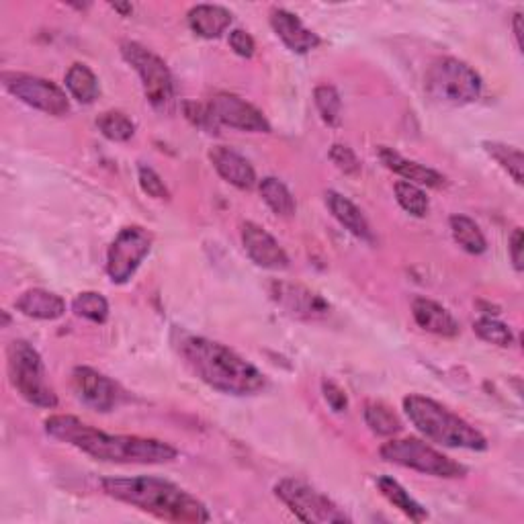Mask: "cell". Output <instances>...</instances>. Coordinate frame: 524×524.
I'll list each match as a JSON object with an SVG mask.
<instances>
[{
    "mask_svg": "<svg viewBox=\"0 0 524 524\" xmlns=\"http://www.w3.org/2000/svg\"><path fill=\"white\" fill-rule=\"evenodd\" d=\"M111 7L119 13H123V15H129L131 11H134V7H131V5H111Z\"/></svg>",
    "mask_w": 524,
    "mask_h": 524,
    "instance_id": "60d3db41",
    "label": "cell"
},
{
    "mask_svg": "<svg viewBox=\"0 0 524 524\" xmlns=\"http://www.w3.org/2000/svg\"><path fill=\"white\" fill-rule=\"evenodd\" d=\"M72 389L84 406L103 414L113 412L123 400L121 387L91 367H76L72 371Z\"/></svg>",
    "mask_w": 524,
    "mask_h": 524,
    "instance_id": "7c38bea8",
    "label": "cell"
},
{
    "mask_svg": "<svg viewBox=\"0 0 524 524\" xmlns=\"http://www.w3.org/2000/svg\"><path fill=\"white\" fill-rule=\"evenodd\" d=\"M242 244L256 267L267 271H285L289 267V256L265 228L246 222L242 224Z\"/></svg>",
    "mask_w": 524,
    "mask_h": 524,
    "instance_id": "5bb4252c",
    "label": "cell"
},
{
    "mask_svg": "<svg viewBox=\"0 0 524 524\" xmlns=\"http://www.w3.org/2000/svg\"><path fill=\"white\" fill-rule=\"evenodd\" d=\"M377 154L389 170L400 174L404 181H408L412 185H422V187H430V189H443L447 185V179L443 177L441 172H436L428 166H422L418 162H412V160L404 158L402 154H398L396 150L381 146Z\"/></svg>",
    "mask_w": 524,
    "mask_h": 524,
    "instance_id": "ac0fdd59",
    "label": "cell"
},
{
    "mask_svg": "<svg viewBox=\"0 0 524 524\" xmlns=\"http://www.w3.org/2000/svg\"><path fill=\"white\" fill-rule=\"evenodd\" d=\"M209 162L217 170L220 177L234 185L236 189L250 191L256 185V170L254 166L238 152L226 146H213L209 150Z\"/></svg>",
    "mask_w": 524,
    "mask_h": 524,
    "instance_id": "e0dca14e",
    "label": "cell"
},
{
    "mask_svg": "<svg viewBox=\"0 0 524 524\" xmlns=\"http://www.w3.org/2000/svg\"><path fill=\"white\" fill-rule=\"evenodd\" d=\"M484 150L508 174V177H512V181L516 185H522L524 158H522V152L518 148L506 146V144H500V142H484Z\"/></svg>",
    "mask_w": 524,
    "mask_h": 524,
    "instance_id": "4316f807",
    "label": "cell"
},
{
    "mask_svg": "<svg viewBox=\"0 0 524 524\" xmlns=\"http://www.w3.org/2000/svg\"><path fill=\"white\" fill-rule=\"evenodd\" d=\"M396 199H398L400 207L414 217H424L430 209L426 193L418 185H412L408 181L396 183Z\"/></svg>",
    "mask_w": 524,
    "mask_h": 524,
    "instance_id": "d6a6232c",
    "label": "cell"
},
{
    "mask_svg": "<svg viewBox=\"0 0 524 524\" xmlns=\"http://www.w3.org/2000/svg\"><path fill=\"white\" fill-rule=\"evenodd\" d=\"M46 432L52 439L68 443L74 449L105 463L162 465L174 461L179 455L177 449L164 441L144 439V436L109 434L84 424L76 416L66 414L50 416L46 420Z\"/></svg>",
    "mask_w": 524,
    "mask_h": 524,
    "instance_id": "6da1fadb",
    "label": "cell"
},
{
    "mask_svg": "<svg viewBox=\"0 0 524 524\" xmlns=\"http://www.w3.org/2000/svg\"><path fill=\"white\" fill-rule=\"evenodd\" d=\"M209 111L217 125H228L248 134H269L271 123L254 105L240 99L238 95L220 93L209 101Z\"/></svg>",
    "mask_w": 524,
    "mask_h": 524,
    "instance_id": "4fadbf2b",
    "label": "cell"
},
{
    "mask_svg": "<svg viewBox=\"0 0 524 524\" xmlns=\"http://www.w3.org/2000/svg\"><path fill=\"white\" fill-rule=\"evenodd\" d=\"M449 228L453 240L469 254H484L488 250V242L484 232L467 215H451Z\"/></svg>",
    "mask_w": 524,
    "mask_h": 524,
    "instance_id": "d4e9b609",
    "label": "cell"
},
{
    "mask_svg": "<svg viewBox=\"0 0 524 524\" xmlns=\"http://www.w3.org/2000/svg\"><path fill=\"white\" fill-rule=\"evenodd\" d=\"M412 316L424 332L443 338H455L459 334V322L455 320V316L432 299L416 297L412 303Z\"/></svg>",
    "mask_w": 524,
    "mask_h": 524,
    "instance_id": "d6986e66",
    "label": "cell"
},
{
    "mask_svg": "<svg viewBox=\"0 0 524 524\" xmlns=\"http://www.w3.org/2000/svg\"><path fill=\"white\" fill-rule=\"evenodd\" d=\"M404 412L408 420L432 443L465 451L488 449V441L482 432L430 398L410 393V396L404 398Z\"/></svg>",
    "mask_w": 524,
    "mask_h": 524,
    "instance_id": "277c9868",
    "label": "cell"
},
{
    "mask_svg": "<svg viewBox=\"0 0 524 524\" xmlns=\"http://www.w3.org/2000/svg\"><path fill=\"white\" fill-rule=\"evenodd\" d=\"M9 379L19 396L31 406L54 410L58 406L56 391L46 379L41 355L27 340H13L7 348Z\"/></svg>",
    "mask_w": 524,
    "mask_h": 524,
    "instance_id": "8992f818",
    "label": "cell"
},
{
    "mask_svg": "<svg viewBox=\"0 0 524 524\" xmlns=\"http://www.w3.org/2000/svg\"><path fill=\"white\" fill-rule=\"evenodd\" d=\"M138 181H140L142 191H144L148 197L160 199V201L170 197V193H168V189H166V185H164L160 174H158L154 168L146 166V164H140V168H138Z\"/></svg>",
    "mask_w": 524,
    "mask_h": 524,
    "instance_id": "836d02e7",
    "label": "cell"
},
{
    "mask_svg": "<svg viewBox=\"0 0 524 524\" xmlns=\"http://www.w3.org/2000/svg\"><path fill=\"white\" fill-rule=\"evenodd\" d=\"M326 205H328L330 213L334 215V220L348 234H353L355 238H359L363 242H369V244L375 242V236H373V230H371V226L367 222V217L363 215V211L351 199H346L344 195H340L336 191H328L326 193Z\"/></svg>",
    "mask_w": 524,
    "mask_h": 524,
    "instance_id": "ffe728a7",
    "label": "cell"
},
{
    "mask_svg": "<svg viewBox=\"0 0 524 524\" xmlns=\"http://www.w3.org/2000/svg\"><path fill=\"white\" fill-rule=\"evenodd\" d=\"M172 344L187 369L205 385L228 396H258L267 389V375L232 348L189 332H174Z\"/></svg>",
    "mask_w": 524,
    "mask_h": 524,
    "instance_id": "7a4b0ae2",
    "label": "cell"
},
{
    "mask_svg": "<svg viewBox=\"0 0 524 524\" xmlns=\"http://www.w3.org/2000/svg\"><path fill=\"white\" fill-rule=\"evenodd\" d=\"M258 191H260V197L262 201H265L271 211L279 217H285V220H289V217L295 215V197L291 195V191L287 189L285 183H281L279 179L275 177H267V179H262L258 183Z\"/></svg>",
    "mask_w": 524,
    "mask_h": 524,
    "instance_id": "484cf974",
    "label": "cell"
},
{
    "mask_svg": "<svg viewBox=\"0 0 524 524\" xmlns=\"http://www.w3.org/2000/svg\"><path fill=\"white\" fill-rule=\"evenodd\" d=\"M275 496L301 520L308 524H342L351 522L338 504L316 488L299 482V479H281L275 486Z\"/></svg>",
    "mask_w": 524,
    "mask_h": 524,
    "instance_id": "9c48e42d",
    "label": "cell"
},
{
    "mask_svg": "<svg viewBox=\"0 0 524 524\" xmlns=\"http://www.w3.org/2000/svg\"><path fill=\"white\" fill-rule=\"evenodd\" d=\"M228 41H230V48L234 50V54H238L240 58H252L256 52V43L252 35L244 29H234Z\"/></svg>",
    "mask_w": 524,
    "mask_h": 524,
    "instance_id": "8d00e7d4",
    "label": "cell"
},
{
    "mask_svg": "<svg viewBox=\"0 0 524 524\" xmlns=\"http://www.w3.org/2000/svg\"><path fill=\"white\" fill-rule=\"evenodd\" d=\"M322 391H324V398H326L328 406H330L334 412H344V410L348 408V398H346L344 389H342L338 383L326 379V381L322 383Z\"/></svg>",
    "mask_w": 524,
    "mask_h": 524,
    "instance_id": "74e56055",
    "label": "cell"
},
{
    "mask_svg": "<svg viewBox=\"0 0 524 524\" xmlns=\"http://www.w3.org/2000/svg\"><path fill=\"white\" fill-rule=\"evenodd\" d=\"M152 250V234L142 226L123 228L107 250V275L115 285L127 283L136 275Z\"/></svg>",
    "mask_w": 524,
    "mask_h": 524,
    "instance_id": "8fae6325",
    "label": "cell"
},
{
    "mask_svg": "<svg viewBox=\"0 0 524 524\" xmlns=\"http://www.w3.org/2000/svg\"><path fill=\"white\" fill-rule=\"evenodd\" d=\"M72 312L93 324H105L109 320V301L97 291H84L74 297Z\"/></svg>",
    "mask_w": 524,
    "mask_h": 524,
    "instance_id": "f1b7e54d",
    "label": "cell"
},
{
    "mask_svg": "<svg viewBox=\"0 0 524 524\" xmlns=\"http://www.w3.org/2000/svg\"><path fill=\"white\" fill-rule=\"evenodd\" d=\"M101 486L109 498L148 512L160 520L201 524L211 518L201 500L168 479L152 475L105 477Z\"/></svg>",
    "mask_w": 524,
    "mask_h": 524,
    "instance_id": "3957f363",
    "label": "cell"
},
{
    "mask_svg": "<svg viewBox=\"0 0 524 524\" xmlns=\"http://www.w3.org/2000/svg\"><path fill=\"white\" fill-rule=\"evenodd\" d=\"M512 27H514V37H516V46L522 50V13H516L512 19Z\"/></svg>",
    "mask_w": 524,
    "mask_h": 524,
    "instance_id": "ab89813d",
    "label": "cell"
},
{
    "mask_svg": "<svg viewBox=\"0 0 524 524\" xmlns=\"http://www.w3.org/2000/svg\"><path fill=\"white\" fill-rule=\"evenodd\" d=\"M522 230L516 228L510 236V242H508V252H510V258H512V265L514 269L520 273L522 271Z\"/></svg>",
    "mask_w": 524,
    "mask_h": 524,
    "instance_id": "f35d334b",
    "label": "cell"
},
{
    "mask_svg": "<svg viewBox=\"0 0 524 524\" xmlns=\"http://www.w3.org/2000/svg\"><path fill=\"white\" fill-rule=\"evenodd\" d=\"M66 89L82 105H93L101 95L99 78L86 64L70 66V70L66 72Z\"/></svg>",
    "mask_w": 524,
    "mask_h": 524,
    "instance_id": "cb8c5ba5",
    "label": "cell"
},
{
    "mask_svg": "<svg viewBox=\"0 0 524 524\" xmlns=\"http://www.w3.org/2000/svg\"><path fill=\"white\" fill-rule=\"evenodd\" d=\"M187 23L199 37L217 39L232 25V13L220 5H197L189 11Z\"/></svg>",
    "mask_w": 524,
    "mask_h": 524,
    "instance_id": "7402d4cb",
    "label": "cell"
},
{
    "mask_svg": "<svg viewBox=\"0 0 524 524\" xmlns=\"http://www.w3.org/2000/svg\"><path fill=\"white\" fill-rule=\"evenodd\" d=\"M473 330L475 334L482 338L484 342H490L494 346H500V348H508L514 344V334L512 330L496 320V318H490V316H484V318H479L475 324H473Z\"/></svg>",
    "mask_w": 524,
    "mask_h": 524,
    "instance_id": "1f68e13d",
    "label": "cell"
},
{
    "mask_svg": "<svg viewBox=\"0 0 524 524\" xmlns=\"http://www.w3.org/2000/svg\"><path fill=\"white\" fill-rule=\"evenodd\" d=\"M314 103L324 119V123L336 127L342 119V99L332 84H320L314 91Z\"/></svg>",
    "mask_w": 524,
    "mask_h": 524,
    "instance_id": "4dcf8cb0",
    "label": "cell"
},
{
    "mask_svg": "<svg viewBox=\"0 0 524 524\" xmlns=\"http://www.w3.org/2000/svg\"><path fill=\"white\" fill-rule=\"evenodd\" d=\"M379 455L387 463L414 469L432 477L457 479L467 473V469L461 463L453 461L451 457L443 455L441 451L432 449L430 445L418 439H391L379 449Z\"/></svg>",
    "mask_w": 524,
    "mask_h": 524,
    "instance_id": "ba28073f",
    "label": "cell"
},
{
    "mask_svg": "<svg viewBox=\"0 0 524 524\" xmlns=\"http://www.w3.org/2000/svg\"><path fill=\"white\" fill-rule=\"evenodd\" d=\"M426 95L443 105L463 107L479 99L484 89L482 76L457 58H436L424 76Z\"/></svg>",
    "mask_w": 524,
    "mask_h": 524,
    "instance_id": "5b68a950",
    "label": "cell"
},
{
    "mask_svg": "<svg viewBox=\"0 0 524 524\" xmlns=\"http://www.w3.org/2000/svg\"><path fill=\"white\" fill-rule=\"evenodd\" d=\"M185 115H187V119L191 123H195L197 127L205 129L207 134H215V131L220 129V125L215 123V119H213V115H211L207 105H199V103H191L189 101V103H185Z\"/></svg>",
    "mask_w": 524,
    "mask_h": 524,
    "instance_id": "d590c367",
    "label": "cell"
},
{
    "mask_svg": "<svg viewBox=\"0 0 524 524\" xmlns=\"http://www.w3.org/2000/svg\"><path fill=\"white\" fill-rule=\"evenodd\" d=\"M271 27L285 46L295 54H308L320 46V37L305 27L301 19L285 9L271 11Z\"/></svg>",
    "mask_w": 524,
    "mask_h": 524,
    "instance_id": "2e32d148",
    "label": "cell"
},
{
    "mask_svg": "<svg viewBox=\"0 0 524 524\" xmlns=\"http://www.w3.org/2000/svg\"><path fill=\"white\" fill-rule=\"evenodd\" d=\"M15 308L33 320H58L66 314V301L48 289H27L17 297Z\"/></svg>",
    "mask_w": 524,
    "mask_h": 524,
    "instance_id": "44dd1931",
    "label": "cell"
},
{
    "mask_svg": "<svg viewBox=\"0 0 524 524\" xmlns=\"http://www.w3.org/2000/svg\"><path fill=\"white\" fill-rule=\"evenodd\" d=\"M97 127L111 142H129L136 134V123L121 111H105L97 117Z\"/></svg>",
    "mask_w": 524,
    "mask_h": 524,
    "instance_id": "f546056e",
    "label": "cell"
},
{
    "mask_svg": "<svg viewBox=\"0 0 524 524\" xmlns=\"http://www.w3.org/2000/svg\"><path fill=\"white\" fill-rule=\"evenodd\" d=\"M365 422L377 436H396L402 432V422L398 414L383 402H367Z\"/></svg>",
    "mask_w": 524,
    "mask_h": 524,
    "instance_id": "83f0119b",
    "label": "cell"
},
{
    "mask_svg": "<svg viewBox=\"0 0 524 524\" xmlns=\"http://www.w3.org/2000/svg\"><path fill=\"white\" fill-rule=\"evenodd\" d=\"M121 56L138 72L148 103L160 113H170L174 107V82L166 62L138 41H123Z\"/></svg>",
    "mask_w": 524,
    "mask_h": 524,
    "instance_id": "52a82bcc",
    "label": "cell"
},
{
    "mask_svg": "<svg viewBox=\"0 0 524 524\" xmlns=\"http://www.w3.org/2000/svg\"><path fill=\"white\" fill-rule=\"evenodd\" d=\"M271 295L287 314L295 318L318 320L330 314V303L324 297H320L318 293L305 289L301 285L275 283L271 289Z\"/></svg>",
    "mask_w": 524,
    "mask_h": 524,
    "instance_id": "9a60e30c",
    "label": "cell"
},
{
    "mask_svg": "<svg viewBox=\"0 0 524 524\" xmlns=\"http://www.w3.org/2000/svg\"><path fill=\"white\" fill-rule=\"evenodd\" d=\"M0 80H3V86L15 99L41 113H48L54 117H64L70 113V101L66 93L58 84L46 78L23 72H5L0 76Z\"/></svg>",
    "mask_w": 524,
    "mask_h": 524,
    "instance_id": "30bf717a",
    "label": "cell"
},
{
    "mask_svg": "<svg viewBox=\"0 0 524 524\" xmlns=\"http://www.w3.org/2000/svg\"><path fill=\"white\" fill-rule=\"evenodd\" d=\"M377 488L381 492V496L393 506L398 508L404 516H408L414 522H424L428 518V512L404 490V486L400 482H396L393 477H379L377 479Z\"/></svg>",
    "mask_w": 524,
    "mask_h": 524,
    "instance_id": "603a6c76",
    "label": "cell"
},
{
    "mask_svg": "<svg viewBox=\"0 0 524 524\" xmlns=\"http://www.w3.org/2000/svg\"><path fill=\"white\" fill-rule=\"evenodd\" d=\"M330 160L336 164L338 170H342L344 174H351V177H355V174L361 172V162H359L357 154L348 146L334 144L332 150H330Z\"/></svg>",
    "mask_w": 524,
    "mask_h": 524,
    "instance_id": "e575fe53",
    "label": "cell"
}]
</instances>
